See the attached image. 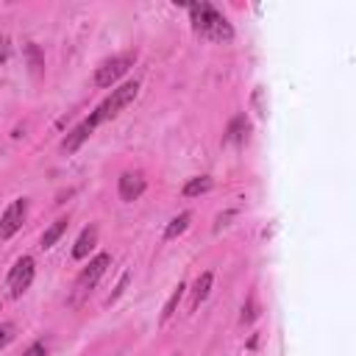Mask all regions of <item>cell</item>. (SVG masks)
I'll return each instance as SVG.
<instances>
[{"label": "cell", "instance_id": "obj_1", "mask_svg": "<svg viewBox=\"0 0 356 356\" xmlns=\"http://www.w3.org/2000/svg\"><path fill=\"white\" fill-rule=\"evenodd\" d=\"M136 95H139V81H136V78H134V81H125V83H120V86H114V89L89 111V117H83L72 131H67V136L61 139V150H64L67 156L78 153L81 145L97 131V125H103V122L114 120L120 111H125V108L136 100Z\"/></svg>", "mask_w": 356, "mask_h": 356}, {"label": "cell", "instance_id": "obj_2", "mask_svg": "<svg viewBox=\"0 0 356 356\" xmlns=\"http://www.w3.org/2000/svg\"><path fill=\"white\" fill-rule=\"evenodd\" d=\"M186 11H189V25H192L195 36H200L206 42H217V44L234 42L236 31H234V25L228 22V17L217 6L200 0V3H189Z\"/></svg>", "mask_w": 356, "mask_h": 356}, {"label": "cell", "instance_id": "obj_3", "mask_svg": "<svg viewBox=\"0 0 356 356\" xmlns=\"http://www.w3.org/2000/svg\"><path fill=\"white\" fill-rule=\"evenodd\" d=\"M111 267V253H97L95 259H89V264L78 273L75 284H72V292H70V306H81L92 289L97 286V281L106 275V270Z\"/></svg>", "mask_w": 356, "mask_h": 356}, {"label": "cell", "instance_id": "obj_4", "mask_svg": "<svg viewBox=\"0 0 356 356\" xmlns=\"http://www.w3.org/2000/svg\"><path fill=\"white\" fill-rule=\"evenodd\" d=\"M136 64V53L134 50H125V53H114L111 58H106V61H100L97 64V70H95V86H100V89H111L131 67Z\"/></svg>", "mask_w": 356, "mask_h": 356}, {"label": "cell", "instance_id": "obj_5", "mask_svg": "<svg viewBox=\"0 0 356 356\" xmlns=\"http://www.w3.org/2000/svg\"><path fill=\"white\" fill-rule=\"evenodd\" d=\"M33 278H36V261H33V256H19L14 261V267L8 270V278H6L8 295L11 298H22L31 289Z\"/></svg>", "mask_w": 356, "mask_h": 356}, {"label": "cell", "instance_id": "obj_6", "mask_svg": "<svg viewBox=\"0 0 356 356\" xmlns=\"http://www.w3.org/2000/svg\"><path fill=\"white\" fill-rule=\"evenodd\" d=\"M28 197H17L6 206V211L0 214V242H8L28 220Z\"/></svg>", "mask_w": 356, "mask_h": 356}, {"label": "cell", "instance_id": "obj_7", "mask_svg": "<svg viewBox=\"0 0 356 356\" xmlns=\"http://www.w3.org/2000/svg\"><path fill=\"white\" fill-rule=\"evenodd\" d=\"M145 189H147V181H145L142 172H131V170L120 172V178H117V195H120L122 203L139 200L145 195Z\"/></svg>", "mask_w": 356, "mask_h": 356}, {"label": "cell", "instance_id": "obj_8", "mask_svg": "<svg viewBox=\"0 0 356 356\" xmlns=\"http://www.w3.org/2000/svg\"><path fill=\"white\" fill-rule=\"evenodd\" d=\"M248 139H250V120H248V114L239 111V114H234L228 120L225 134H222V142L225 145H234V147H242Z\"/></svg>", "mask_w": 356, "mask_h": 356}, {"label": "cell", "instance_id": "obj_9", "mask_svg": "<svg viewBox=\"0 0 356 356\" xmlns=\"http://www.w3.org/2000/svg\"><path fill=\"white\" fill-rule=\"evenodd\" d=\"M95 245H97V225H86V228L78 234L75 245H72V259H75V261L86 259V256L95 250Z\"/></svg>", "mask_w": 356, "mask_h": 356}, {"label": "cell", "instance_id": "obj_10", "mask_svg": "<svg viewBox=\"0 0 356 356\" xmlns=\"http://www.w3.org/2000/svg\"><path fill=\"white\" fill-rule=\"evenodd\" d=\"M211 284H214V273H211V270H206V273L197 275V281H195V286H192V300H189V309H192V312L209 298Z\"/></svg>", "mask_w": 356, "mask_h": 356}, {"label": "cell", "instance_id": "obj_11", "mask_svg": "<svg viewBox=\"0 0 356 356\" xmlns=\"http://www.w3.org/2000/svg\"><path fill=\"white\" fill-rule=\"evenodd\" d=\"M211 186H214L211 175H195V178H189V181L184 184L181 195H184V197H200V195L211 192Z\"/></svg>", "mask_w": 356, "mask_h": 356}, {"label": "cell", "instance_id": "obj_12", "mask_svg": "<svg viewBox=\"0 0 356 356\" xmlns=\"http://www.w3.org/2000/svg\"><path fill=\"white\" fill-rule=\"evenodd\" d=\"M189 220H192V214H189V211H181V214H175V217L167 222V228H164V242H170V239L181 236V234L189 228Z\"/></svg>", "mask_w": 356, "mask_h": 356}, {"label": "cell", "instance_id": "obj_13", "mask_svg": "<svg viewBox=\"0 0 356 356\" xmlns=\"http://www.w3.org/2000/svg\"><path fill=\"white\" fill-rule=\"evenodd\" d=\"M67 225H70V217H58L50 228H44V234H42V248H44V250L53 248V245L61 239V234L67 231Z\"/></svg>", "mask_w": 356, "mask_h": 356}, {"label": "cell", "instance_id": "obj_14", "mask_svg": "<svg viewBox=\"0 0 356 356\" xmlns=\"http://www.w3.org/2000/svg\"><path fill=\"white\" fill-rule=\"evenodd\" d=\"M184 292H186V284H184V281H178V286L170 292V298H167V303H164V309H161V323H167V320L175 314V309H178V303H181Z\"/></svg>", "mask_w": 356, "mask_h": 356}, {"label": "cell", "instance_id": "obj_15", "mask_svg": "<svg viewBox=\"0 0 356 356\" xmlns=\"http://www.w3.org/2000/svg\"><path fill=\"white\" fill-rule=\"evenodd\" d=\"M259 314H261V306H259L256 295H248V300L242 303V314H239V323H242V325H250V323H256V320H259Z\"/></svg>", "mask_w": 356, "mask_h": 356}, {"label": "cell", "instance_id": "obj_16", "mask_svg": "<svg viewBox=\"0 0 356 356\" xmlns=\"http://www.w3.org/2000/svg\"><path fill=\"white\" fill-rule=\"evenodd\" d=\"M19 356H50V342L47 339H33Z\"/></svg>", "mask_w": 356, "mask_h": 356}, {"label": "cell", "instance_id": "obj_17", "mask_svg": "<svg viewBox=\"0 0 356 356\" xmlns=\"http://www.w3.org/2000/svg\"><path fill=\"white\" fill-rule=\"evenodd\" d=\"M14 337H17V325H14L11 320H3V323H0V350H3L6 345H11Z\"/></svg>", "mask_w": 356, "mask_h": 356}, {"label": "cell", "instance_id": "obj_18", "mask_svg": "<svg viewBox=\"0 0 356 356\" xmlns=\"http://www.w3.org/2000/svg\"><path fill=\"white\" fill-rule=\"evenodd\" d=\"M250 106H253V111H256L259 117H267V106H264V89H261V86H256V89H253Z\"/></svg>", "mask_w": 356, "mask_h": 356}, {"label": "cell", "instance_id": "obj_19", "mask_svg": "<svg viewBox=\"0 0 356 356\" xmlns=\"http://www.w3.org/2000/svg\"><path fill=\"white\" fill-rule=\"evenodd\" d=\"M28 58H31V70H33V72H42V67H44V61L39 58V47H36L33 42L28 44Z\"/></svg>", "mask_w": 356, "mask_h": 356}, {"label": "cell", "instance_id": "obj_20", "mask_svg": "<svg viewBox=\"0 0 356 356\" xmlns=\"http://www.w3.org/2000/svg\"><path fill=\"white\" fill-rule=\"evenodd\" d=\"M8 53H11V42H8V36L0 33V64L8 58Z\"/></svg>", "mask_w": 356, "mask_h": 356}, {"label": "cell", "instance_id": "obj_21", "mask_svg": "<svg viewBox=\"0 0 356 356\" xmlns=\"http://www.w3.org/2000/svg\"><path fill=\"white\" fill-rule=\"evenodd\" d=\"M128 278H131V275H128V273H125V275H122V278H120V284H117V286H114V292H111V298H108V303H111V300H117V298H120V295H122V289H125V284H128Z\"/></svg>", "mask_w": 356, "mask_h": 356}, {"label": "cell", "instance_id": "obj_22", "mask_svg": "<svg viewBox=\"0 0 356 356\" xmlns=\"http://www.w3.org/2000/svg\"><path fill=\"white\" fill-rule=\"evenodd\" d=\"M175 356H181V353H175Z\"/></svg>", "mask_w": 356, "mask_h": 356}]
</instances>
